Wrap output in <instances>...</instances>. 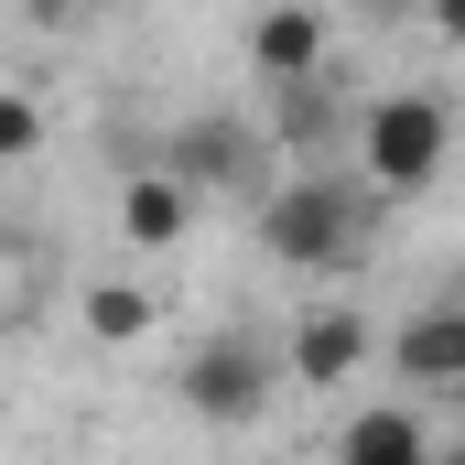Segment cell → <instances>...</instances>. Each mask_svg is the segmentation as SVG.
Returning a JSON list of instances; mask_svg holds the SVG:
<instances>
[{"label": "cell", "mask_w": 465, "mask_h": 465, "mask_svg": "<svg viewBox=\"0 0 465 465\" xmlns=\"http://www.w3.org/2000/svg\"><path fill=\"white\" fill-rule=\"evenodd\" d=\"M368 228H379V195H368V173H336V163H303L260 195V249L282 271H357Z\"/></svg>", "instance_id": "1"}, {"label": "cell", "mask_w": 465, "mask_h": 465, "mask_svg": "<svg viewBox=\"0 0 465 465\" xmlns=\"http://www.w3.org/2000/svg\"><path fill=\"white\" fill-rule=\"evenodd\" d=\"M444 152H455V109L433 87H390V98L357 109V173H368V195H422L444 173Z\"/></svg>", "instance_id": "2"}, {"label": "cell", "mask_w": 465, "mask_h": 465, "mask_svg": "<svg viewBox=\"0 0 465 465\" xmlns=\"http://www.w3.org/2000/svg\"><path fill=\"white\" fill-rule=\"evenodd\" d=\"M282 368H292V357H271L260 347V336H195V347H184V368H173V401H184V411H195V422H260V411H271V390H282Z\"/></svg>", "instance_id": "3"}, {"label": "cell", "mask_w": 465, "mask_h": 465, "mask_svg": "<svg viewBox=\"0 0 465 465\" xmlns=\"http://www.w3.org/2000/svg\"><path fill=\"white\" fill-rule=\"evenodd\" d=\"M163 173L195 184V195H206V184H249V173H260V130H249V119H184V130L163 141Z\"/></svg>", "instance_id": "4"}, {"label": "cell", "mask_w": 465, "mask_h": 465, "mask_svg": "<svg viewBox=\"0 0 465 465\" xmlns=\"http://www.w3.org/2000/svg\"><path fill=\"white\" fill-rule=\"evenodd\" d=\"M325 54H336V33H325L314 11H260V22H249V65H260L271 87H325Z\"/></svg>", "instance_id": "5"}, {"label": "cell", "mask_w": 465, "mask_h": 465, "mask_svg": "<svg viewBox=\"0 0 465 465\" xmlns=\"http://www.w3.org/2000/svg\"><path fill=\"white\" fill-rule=\"evenodd\" d=\"M390 357H401V379H411V390H465V303L411 314V325L390 336Z\"/></svg>", "instance_id": "6"}, {"label": "cell", "mask_w": 465, "mask_h": 465, "mask_svg": "<svg viewBox=\"0 0 465 465\" xmlns=\"http://www.w3.org/2000/svg\"><path fill=\"white\" fill-rule=\"evenodd\" d=\"M184 228H195V184H173L163 163H141V173L119 184V238H130V249H173Z\"/></svg>", "instance_id": "7"}, {"label": "cell", "mask_w": 465, "mask_h": 465, "mask_svg": "<svg viewBox=\"0 0 465 465\" xmlns=\"http://www.w3.org/2000/svg\"><path fill=\"white\" fill-rule=\"evenodd\" d=\"M357 357H368V325H357V303H314V314L292 325V379H303V390H336Z\"/></svg>", "instance_id": "8"}, {"label": "cell", "mask_w": 465, "mask_h": 465, "mask_svg": "<svg viewBox=\"0 0 465 465\" xmlns=\"http://www.w3.org/2000/svg\"><path fill=\"white\" fill-rule=\"evenodd\" d=\"M336 465H444V455H433V433L411 411H357L336 433Z\"/></svg>", "instance_id": "9"}, {"label": "cell", "mask_w": 465, "mask_h": 465, "mask_svg": "<svg viewBox=\"0 0 465 465\" xmlns=\"http://www.w3.org/2000/svg\"><path fill=\"white\" fill-rule=\"evenodd\" d=\"M141 325H152V292H130V282H98V292H87V336H98V347H130Z\"/></svg>", "instance_id": "10"}, {"label": "cell", "mask_w": 465, "mask_h": 465, "mask_svg": "<svg viewBox=\"0 0 465 465\" xmlns=\"http://www.w3.org/2000/svg\"><path fill=\"white\" fill-rule=\"evenodd\" d=\"M33 141H44V109H33V98L11 87V98H0V163H22Z\"/></svg>", "instance_id": "11"}, {"label": "cell", "mask_w": 465, "mask_h": 465, "mask_svg": "<svg viewBox=\"0 0 465 465\" xmlns=\"http://www.w3.org/2000/svg\"><path fill=\"white\" fill-rule=\"evenodd\" d=\"M433 33H455V44H465V11H433Z\"/></svg>", "instance_id": "12"}, {"label": "cell", "mask_w": 465, "mask_h": 465, "mask_svg": "<svg viewBox=\"0 0 465 465\" xmlns=\"http://www.w3.org/2000/svg\"><path fill=\"white\" fill-rule=\"evenodd\" d=\"M444 465H465V444H444Z\"/></svg>", "instance_id": "13"}, {"label": "cell", "mask_w": 465, "mask_h": 465, "mask_svg": "<svg viewBox=\"0 0 465 465\" xmlns=\"http://www.w3.org/2000/svg\"><path fill=\"white\" fill-rule=\"evenodd\" d=\"M455 303H465V282H455Z\"/></svg>", "instance_id": "14"}, {"label": "cell", "mask_w": 465, "mask_h": 465, "mask_svg": "<svg viewBox=\"0 0 465 465\" xmlns=\"http://www.w3.org/2000/svg\"><path fill=\"white\" fill-rule=\"evenodd\" d=\"M455 411H465V390H455Z\"/></svg>", "instance_id": "15"}]
</instances>
